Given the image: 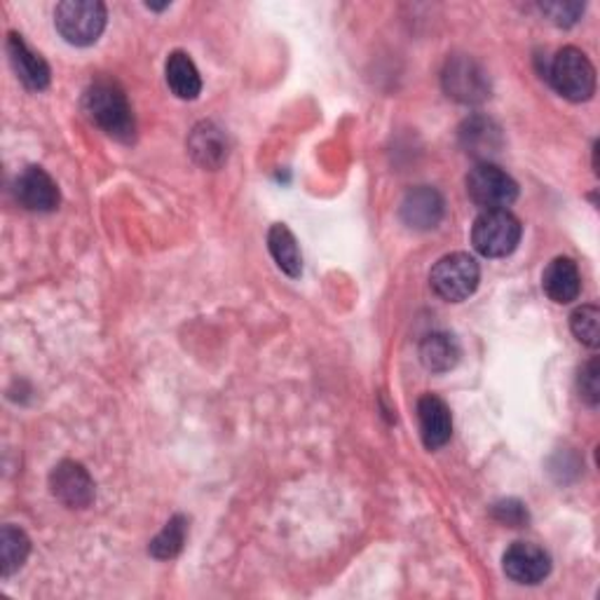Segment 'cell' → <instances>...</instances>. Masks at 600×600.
Instances as JSON below:
<instances>
[{"mask_svg":"<svg viewBox=\"0 0 600 600\" xmlns=\"http://www.w3.org/2000/svg\"><path fill=\"white\" fill-rule=\"evenodd\" d=\"M82 111L90 118L92 125L101 132L122 141V144H132L136 136V122L127 95L111 80H97L87 87L82 95Z\"/></svg>","mask_w":600,"mask_h":600,"instance_id":"obj_1","label":"cell"},{"mask_svg":"<svg viewBox=\"0 0 600 600\" xmlns=\"http://www.w3.org/2000/svg\"><path fill=\"white\" fill-rule=\"evenodd\" d=\"M546 78H549L554 90L568 101L581 103L596 95V68L585 52L577 47L558 49Z\"/></svg>","mask_w":600,"mask_h":600,"instance_id":"obj_2","label":"cell"},{"mask_svg":"<svg viewBox=\"0 0 600 600\" xmlns=\"http://www.w3.org/2000/svg\"><path fill=\"white\" fill-rule=\"evenodd\" d=\"M523 235L521 221L507 209L481 211L471 225L474 249L486 258H504L516 252Z\"/></svg>","mask_w":600,"mask_h":600,"instance_id":"obj_3","label":"cell"},{"mask_svg":"<svg viewBox=\"0 0 600 600\" xmlns=\"http://www.w3.org/2000/svg\"><path fill=\"white\" fill-rule=\"evenodd\" d=\"M109 12L99 0H64L55 10V26L68 45L90 47L105 29Z\"/></svg>","mask_w":600,"mask_h":600,"instance_id":"obj_4","label":"cell"},{"mask_svg":"<svg viewBox=\"0 0 600 600\" xmlns=\"http://www.w3.org/2000/svg\"><path fill=\"white\" fill-rule=\"evenodd\" d=\"M481 268L474 256L465 252H455L436 260L430 273L432 291L448 300V303H463L476 289H479Z\"/></svg>","mask_w":600,"mask_h":600,"instance_id":"obj_5","label":"cell"},{"mask_svg":"<svg viewBox=\"0 0 600 600\" xmlns=\"http://www.w3.org/2000/svg\"><path fill=\"white\" fill-rule=\"evenodd\" d=\"M465 186L469 200L484 211L507 209L519 198V184L502 167L492 163H479L469 169Z\"/></svg>","mask_w":600,"mask_h":600,"instance_id":"obj_6","label":"cell"},{"mask_svg":"<svg viewBox=\"0 0 600 600\" xmlns=\"http://www.w3.org/2000/svg\"><path fill=\"white\" fill-rule=\"evenodd\" d=\"M441 82H444L446 95L460 103H481L490 97V80L486 70L471 57L448 59Z\"/></svg>","mask_w":600,"mask_h":600,"instance_id":"obj_7","label":"cell"},{"mask_svg":"<svg viewBox=\"0 0 600 600\" xmlns=\"http://www.w3.org/2000/svg\"><path fill=\"white\" fill-rule=\"evenodd\" d=\"M504 575L523 587H535L549 577L552 556L540 544L514 542L502 556Z\"/></svg>","mask_w":600,"mask_h":600,"instance_id":"obj_8","label":"cell"},{"mask_svg":"<svg viewBox=\"0 0 600 600\" xmlns=\"http://www.w3.org/2000/svg\"><path fill=\"white\" fill-rule=\"evenodd\" d=\"M49 490L68 509H87L95 502L92 476L76 460H64L52 469Z\"/></svg>","mask_w":600,"mask_h":600,"instance_id":"obj_9","label":"cell"},{"mask_svg":"<svg viewBox=\"0 0 600 600\" xmlns=\"http://www.w3.org/2000/svg\"><path fill=\"white\" fill-rule=\"evenodd\" d=\"M446 214V202L441 198V192L432 186H418L405 192L401 200L399 216L401 221L418 233L434 231Z\"/></svg>","mask_w":600,"mask_h":600,"instance_id":"obj_10","label":"cell"},{"mask_svg":"<svg viewBox=\"0 0 600 600\" xmlns=\"http://www.w3.org/2000/svg\"><path fill=\"white\" fill-rule=\"evenodd\" d=\"M14 198L24 209L49 214L62 202L59 186L43 167H26L14 181Z\"/></svg>","mask_w":600,"mask_h":600,"instance_id":"obj_11","label":"cell"},{"mask_svg":"<svg viewBox=\"0 0 600 600\" xmlns=\"http://www.w3.org/2000/svg\"><path fill=\"white\" fill-rule=\"evenodd\" d=\"M418 425L422 444L427 451L444 448L453 436V415L444 399L434 395L420 397L418 401Z\"/></svg>","mask_w":600,"mask_h":600,"instance_id":"obj_12","label":"cell"},{"mask_svg":"<svg viewBox=\"0 0 600 600\" xmlns=\"http://www.w3.org/2000/svg\"><path fill=\"white\" fill-rule=\"evenodd\" d=\"M8 55H10V64L14 68L16 78H20L29 90L41 92L49 85V66L47 62L38 55V52H33L20 33H10L8 35Z\"/></svg>","mask_w":600,"mask_h":600,"instance_id":"obj_13","label":"cell"},{"mask_svg":"<svg viewBox=\"0 0 600 600\" xmlns=\"http://www.w3.org/2000/svg\"><path fill=\"white\" fill-rule=\"evenodd\" d=\"M542 289L558 305H568L581 293V275L577 263L568 256L554 258L542 275Z\"/></svg>","mask_w":600,"mask_h":600,"instance_id":"obj_14","label":"cell"},{"mask_svg":"<svg viewBox=\"0 0 600 600\" xmlns=\"http://www.w3.org/2000/svg\"><path fill=\"white\" fill-rule=\"evenodd\" d=\"M460 144L469 155L481 157V163H490L488 157L502 148V130L490 118L474 115L463 122Z\"/></svg>","mask_w":600,"mask_h":600,"instance_id":"obj_15","label":"cell"},{"mask_svg":"<svg viewBox=\"0 0 600 600\" xmlns=\"http://www.w3.org/2000/svg\"><path fill=\"white\" fill-rule=\"evenodd\" d=\"M188 151L204 169H219L227 160V138L214 122H200L188 138Z\"/></svg>","mask_w":600,"mask_h":600,"instance_id":"obj_16","label":"cell"},{"mask_svg":"<svg viewBox=\"0 0 600 600\" xmlns=\"http://www.w3.org/2000/svg\"><path fill=\"white\" fill-rule=\"evenodd\" d=\"M460 343L451 333H430L420 343V362L432 374H448L460 364Z\"/></svg>","mask_w":600,"mask_h":600,"instance_id":"obj_17","label":"cell"},{"mask_svg":"<svg viewBox=\"0 0 600 600\" xmlns=\"http://www.w3.org/2000/svg\"><path fill=\"white\" fill-rule=\"evenodd\" d=\"M165 76H167L169 90L179 99L192 101V99L200 97V92H202L200 70H198L196 62L186 55V52H181V49L171 52L169 59H167V66H165Z\"/></svg>","mask_w":600,"mask_h":600,"instance_id":"obj_18","label":"cell"},{"mask_svg":"<svg viewBox=\"0 0 600 600\" xmlns=\"http://www.w3.org/2000/svg\"><path fill=\"white\" fill-rule=\"evenodd\" d=\"M268 249L281 273L289 275L291 279L303 275V254H300V246L285 223H275L270 227Z\"/></svg>","mask_w":600,"mask_h":600,"instance_id":"obj_19","label":"cell"},{"mask_svg":"<svg viewBox=\"0 0 600 600\" xmlns=\"http://www.w3.org/2000/svg\"><path fill=\"white\" fill-rule=\"evenodd\" d=\"M31 554V540L29 535L16 525H3L0 531V570L3 577H12L16 570H22Z\"/></svg>","mask_w":600,"mask_h":600,"instance_id":"obj_20","label":"cell"},{"mask_svg":"<svg viewBox=\"0 0 600 600\" xmlns=\"http://www.w3.org/2000/svg\"><path fill=\"white\" fill-rule=\"evenodd\" d=\"M186 537H188V519L179 514V516L169 519L163 531L157 533V537L148 546V554L157 560L176 558L184 549Z\"/></svg>","mask_w":600,"mask_h":600,"instance_id":"obj_21","label":"cell"},{"mask_svg":"<svg viewBox=\"0 0 600 600\" xmlns=\"http://www.w3.org/2000/svg\"><path fill=\"white\" fill-rule=\"evenodd\" d=\"M600 310L596 305H581L570 314V329L573 335L591 349L600 345Z\"/></svg>","mask_w":600,"mask_h":600,"instance_id":"obj_22","label":"cell"},{"mask_svg":"<svg viewBox=\"0 0 600 600\" xmlns=\"http://www.w3.org/2000/svg\"><path fill=\"white\" fill-rule=\"evenodd\" d=\"M542 14L549 16V20L560 26V29H570L575 26L581 14H585V3H577V0H554V3H542L540 5Z\"/></svg>","mask_w":600,"mask_h":600,"instance_id":"obj_23","label":"cell"},{"mask_svg":"<svg viewBox=\"0 0 600 600\" xmlns=\"http://www.w3.org/2000/svg\"><path fill=\"white\" fill-rule=\"evenodd\" d=\"M577 390L581 401L589 403L591 409H596V405L600 403V364L596 357L579 368Z\"/></svg>","mask_w":600,"mask_h":600,"instance_id":"obj_24","label":"cell"},{"mask_svg":"<svg viewBox=\"0 0 600 600\" xmlns=\"http://www.w3.org/2000/svg\"><path fill=\"white\" fill-rule=\"evenodd\" d=\"M492 516L509 527H523L527 523V509L519 500H502L492 507Z\"/></svg>","mask_w":600,"mask_h":600,"instance_id":"obj_25","label":"cell"}]
</instances>
